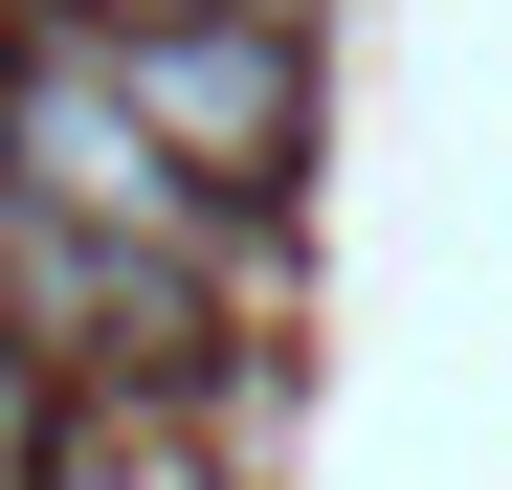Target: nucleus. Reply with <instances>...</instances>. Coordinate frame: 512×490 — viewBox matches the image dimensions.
Wrapping results in <instances>:
<instances>
[{
    "mask_svg": "<svg viewBox=\"0 0 512 490\" xmlns=\"http://www.w3.org/2000/svg\"><path fill=\"white\" fill-rule=\"evenodd\" d=\"M0 156H23V179L67 201V223H112V245H156V268H179V245H201V156L179 134H156L134 112V67H112V23H90V0H67V23L23 45V67H0Z\"/></svg>",
    "mask_w": 512,
    "mask_h": 490,
    "instance_id": "nucleus-1",
    "label": "nucleus"
},
{
    "mask_svg": "<svg viewBox=\"0 0 512 490\" xmlns=\"http://www.w3.org/2000/svg\"><path fill=\"white\" fill-rule=\"evenodd\" d=\"M112 67H134V112L179 134L223 201L290 156V23H268V0H156V23H112Z\"/></svg>",
    "mask_w": 512,
    "mask_h": 490,
    "instance_id": "nucleus-2",
    "label": "nucleus"
},
{
    "mask_svg": "<svg viewBox=\"0 0 512 490\" xmlns=\"http://www.w3.org/2000/svg\"><path fill=\"white\" fill-rule=\"evenodd\" d=\"M0 179H23V156H0Z\"/></svg>",
    "mask_w": 512,
    "mask_h": 490,
    "instance_id": "nucleus-3",
    "label": "nucleus"
}]
</instances>
